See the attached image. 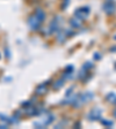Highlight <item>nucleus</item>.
I'll return each instance as SVG.
<instances>
[{"label": "nucleus", "mask_w": 116, "mask_h": 129, "mask_svg": "<svg viewBox=\"0 0 116 129\" xmlns=\"http://www.w3.org/2000/svg\"><path fill=\"white\" fill-rule=\"evenodd\" d=\"M93 97H94V94H93L92 92H85V93H82L81 96H78V98H77V100L74 102L73 105H74V107H80L81 105H84L85 103L92 100Z\"/></svg>", "instance_id": "f257e3e1"}, {"label": "nucleus", "mask_w": 116, "mask_h": 129, "mask_svg": "<svg viewBox=\"0 0 116 129\" xmlns=\"http://www.w3.org/2000/svg\"><path fill=\"white\" fill-rule=\"evenodd\" d=\"M41 24H42V21L38 19L35 14H32L29 19H28V27H29V29L32 30V31H36V30L40 29Z\"/></svg>", "instance_id": "f03ea898"}, {"label": "nucleus", "mask_w": 116, "mask_h": 129, "mask_svg": "<svg viewBox=\"0 0 116 129\" xmlns=\"http://www.w3.org/2000/svg\"><path fill=\"white\" fill-rule=\"evenodd\" d=\"M89 13H91V9H89V7L85 6V7L78 8V9L74 12V16H76V17H78V19H80L81 21H82V20H86L87 17H88Z\"/></svg>", "instance_id": "7ed1b4c3"}, {"label": "nucleus", "mask_w": 116, "mask_h": 129, "mask_svg": "<svg viewBox=\"0 0 116 129\" xmlns=\"http://www.w3.org/2000/svg\"><path fill=\"white\" fill-rule=\"evenodd\" d=\"M102 8H103V12H105L106 14H108V15H110V14H113L116 12V5L114 1H111V0L106 1V3L103 4Z\"/></svg>", "instance_id": "20e7f679"}, {"label": "nucleus", "mask_w": 116, "mask_h": 129, "mask_svg": "<svg viewBox=\"0 0 116 129\" xmlns=\"http://www.w3.org/2000/svg\"><path fill=\"white\" fill-rule=\"evenodd\" d=\"M58 30H59V17L57 16L56 19H55L54 21L50 23V25H49L46 35H51V34H55V32L58 31Z\"/></svg>", "instance_id": "39448f33"}, {"label": "nucleus", "mask_w": 116, "mask_h": 129, "mask_svg": "<svg viewBox=\"0 0 116 129\" xmlns=\"http://www.w3.org/2000/svg\"><path fill=\"white\" fill-rule=\"evenodd\" d=\"M101 110L100 108H93L91 112L88 113V119L91 121H95V120H100L101 119Z\"/></svg>", "instance_id": "423d86ee"}, {"label": "nucleus", "mask_w": 116, "mask_h": 129, "mask_svg": "<svg viewBox=\"0 0 116 129\" xmlns=\"http://www.w3.org/2000/svg\"><path fill=\"white\" fill-rule=\"evenodd\" d=\"M70 24L73 28H80L82 25V21L80 19H78V17H76V16H73L72 19L70 20Z\"/></svg>", "instance_id": "0eeeda50"}, {"label": "nucleus", "mask_w": 116, "mask_h": 129, "mask_svg": "<svg viewBox=\"0 0 116 129\" xmlns=\"http://www.w3.org/2000/svg\"><path fill=\"white\" fill-rule=\"evenodd\" d=\"M46 85H48V82L43 84H40V85L36 88V94H44L46 92Z\"/></svg>", "instance_id": "6e6552de"}, {"label": "nucleus", "mask_w": 116, "mask_h": 129, "mask_svg": "<svg viewBox=\"0 0 116 129\" xmlns=\"http://www.w3.org/2000/svg\"><path fill=\"white\" fill-rule=\"evenodd\" d=\"M34 14H35V15L37 16V17L42 22L45 20V13H44V11L42 9V8H36V11H35V13H34Z\"/></svg>", "instance_id": "1a4fd4ad"}, {"label": "nucleus", "mask_w": 116, "mask_h": 129, "mask_svg": "<svg viewBox=\"0 0 116 129\" xmlns=\"http://www.w3.org/2000/svg\"><path fill=\"white\" fill-rule=\"evenodd\" d=\"M107 100H108L109 103H111V104H116V93H114V92H110V93L107 94Z\"/></svg>", "instance_id": "9d476101"}, {"label": "nucleus", "mask_w": 116, "mask_h": 129, "mask_svg": "<svg viewBox=\"0 0 116 129\" xmlns=\"http://www.w3.org/2000/svg\"><path fill=\"white\" fill-rule=\"evenodd\" d=\"M88 74V69H86V68H84V67H81V70H80V73H79V75H78V77L80 78V80H85V76Z\"/></svg>", "instance_id": "9b49d317"}, {"label": "nucleus", "mask_w": 116, "mask_h": 129, "mask_svg": "<svg viewBox=\"0 0 116 129\" xmlns=\"http://www.w3.org/2000/svg\"><path fill=\"white\" fill-rule=\"evenodd\" d=\"M66 37H68V36L65 35V32H58V37H57V40H58V42H60V43H64L65 39H66Z\"/></svg>", "instance_id": "f8f14e48"}, {"label": "nucleus", "mask_w": 116, "mask_h": 129, "mask_svg": "<svg viewBox=\"0 0 116 129\" xmlns=\"http://www.w3.org/2000/svg\"><path fill=\"white\" fill-rule=\"evenodd\" d=\"M63 85H64V80H58V81H56V82L54 83V89L55 90H57V89L62 88Z\"/></svg>", "instance_id": "ddd939ff"}, {"label": "nucleus", "mask_w": 116, "mask_h": 129, "mask_svg": "<svg viewBox=\"0 0 116 129\" xmlns=\"http://www.w3.org/2000/svg\"><path fill=\"white\" fill-rule=\"evenodd\" d=\"M101 123H102L103 126L108 127V128H111V127L114 126V122H113V121H109V120H105V119H101Z\"/></svg>", "instance_id": "4468645a"}, {"label": "nucleus", "mask_w": 116, "mask_h": 129, "mask_svg": "<svg viewBox=\"0 0 116 129\" xmlns=\"http://www.w3.org/2000/svg\"><path fill=\"white\" fill-rule=\"evenodd\" d=\"M82 67L84 68H86V69H92L93 68V62H91V61H87V62H85L84 64H82Z\"/></svg>", "instance_id": "2eb2a0df"}, {"label": "nucleus", "mask_w": 116, "mask_h": 129, "mask_svg": "<svg viewBox=\"0 0 116 129\" xmlns=\"http://www.w3.org/2000/svg\"><path fill=\"white\" fill-rule=\"evenodd\" d=\"M69 3H70V0H64V5H63V9H65V8L68 7Z\"/></svg>", "instance_id": "dca6fc26"}, {"label": "nucleus", "mask_w": 116, "mask_h": 129, "mask_svg": "<svg viewBox=\"0 0 116 129\" xmlns=\"http://www.w3.org/2000/svg\"><path fill=\"white\" fill-rule=\"evenodd\" d=\"M94 59L100 60V59H101V55H100V53H94Z\"/></svg>", "instance_id": "f3484780"}, {"label": "nucleus", "mask_w": 116, "mask_h": 129, "mask_svg": "<svg viewBox=\"0 0 116 129\" xmlns=\"http://www.w3.org/2000/svg\"><path fill=\"white\" fill-rule=\"evenodd\" d=\"M71 93H72V88L69 89V90H68V92H66V97H68L69 94H71Z\"/></svg>", "instance_id": "a211bd4d"}, {"label": "nucleus", "mask_w": 116, "mask_h": 129, "mask_svg": "<svg viewBox=\"0 0 116 129\" xmlns=\"http://www.w3.org/2000/svg\"><path fill=\"white\" fill-rule=\"evenodd\" d=\"M111 51H114V52H116V46H115V47H111Z\"/></svg>", "instance_id": "6ab92c4d"}, {"label": "nucleus", "mask_w": 116, "mask_h": 129, "mask_svg": "<svg viewBox=\"0 0 116 129\" xmlns=\"http://www.w3.org/2000/svg\"><path fill=\"white\" fill-rule=\"evenodd\" d=\"M113 114H114V116H115V118H116V110L114 111V113H113Z\"/></svg>", "instance_id": "aec40b11"}, {"label": "nucleus", "mask_w": 116, "mask_h": 129, "mask_svg": "<svg viewBox=\"0 0 116 129\" xmlns=\"http://www.w3.org/2000/svg\"><path fill=\"white\" fill-rule=\"evenodd\" d=\"M114 38H115V39H116V36H115V37H114Z\"/></svg>", "instance_id": "412c9836"}, {"label": "nucleus", "mask_w": 116, "mask_h": 129, "mask_svg": "<svg viewBox=\"0 0 116 129\" xmlns=\"http://www.w3.org/2000/svg\"><path fill=\"white\" fill-rule=\"evenodd\" d=\"M115 68H116V66H115Z\"/></svg>", "instance_id": "4be33fe9"}]
</instances>
